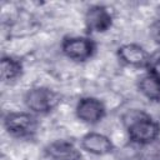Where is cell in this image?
<instances>
[{"instance_id": "obj_1", "label": "cell", "mask_w": 160, "mask_h": 160, "mask_svg": "<svg viewBox=\"0 0 160 160\" xmlns=\"http://www.w3.org/2000/svg\"><path fill=\"white\" fill-rule=\"evenodd\" d=\"M122 122L129 140L139 146L150 144L160 138V122L142 110H130L122 115Z\"/></svg>"}, {"instance_id": "obj_2", "label": "cell", "mask_w": 160, "mask_h": 160, "mask_svg": "<svg viewBox=\"0 0 160 160\" xmlns=\"http://www.w3.org/2000/svg\"><path fill=\"white\" fill-rule=\"evenodd\" d=\"M22 99L30 112L40 115L51 112L61 102V95L48 86H32L25 91Z\"/></svg>"}, {"instance_id": "obj_3", "label": "cell", "mask_w": 160, "mask_h": 160, "mask_svg": "<svg viewBox=\"0 0 160 160\" xmlns=\"http://www.w3.org/2000/svg\"><path fill=\"white\" fill-rule=\"evenodd\" d=\"M4 129L9 135L18 139H30L35 135L39 121L30 111H9L2 119Z\"/></svg>"}, {"instance_id": "obj_4", "label": "cell", "mask_w": 160, "mask_h": 160, "mask_svg": "<svg viewBox=\"0 0 160 160\" xmlns=\"http://www.w3.org/2000/svg\"><path fill=\"white\" fill-rule=\"evenodd\" d=\"M96 50L95 41L89 36H66L61 41L62 54L75 61L85 62L92 58Z\"/></svg>"}, {"instance_id": "obj_5", "label": "cell", "mask_w": 160, "mask_h": 160, "mask_svg": "<svg viewBox=\"0 0 160 160\" xmlns=\"http://www.w3.org/2000/svg\"><path fill=\"white\" fill-rule=\"evenodd\" d=\"M106 114V108L101 100L94 96H82L75 105L76 118L88 125H95L100 122Z\"/></svg>"}, {"instance_id": "obj_6", "label": "cell", "mask_w": 160, "mask_h": 160, "mask_svg": "<svg viewBox=\"0 0 160 160\" xmlns=\"http://www.w3.org/2000/svg\"><path fill=\"white\" fill-rule=\"evenodd\" d=\"M114 16L110 9L105 5L95 4L86 9L84 15L85 29L88 32H105L112 26Z\"/></svg>"}, {"instance_id": "obj_7", "label": "cell", "mask_w": 160, "mask_h": 160, "mask_svg": "<svg viewBox=\"0 0 160 160\" xmlns=\"http://www.w3.org/2000/svg\"><path fill=\"white\" fill-rule=\"evenodd\" d=\"M116 56L124 65L136 69H149L151 62L150 54L144 46L136 42H126L120 45L116 50Z\"/></svg>"}, {"instance_id": "obj_8", "label": "cell", "mask_w": 160, "mask_h": 160, "mask_svg": "<svg viewBox=\"0 0 160 160\" xmlns=\"http://www.w3.org/2000/svg\"><path fill=\"white\" fill-rule=\"evenodd\" d=\"M42 160H81V151L69 140H55L44 148Z\"/></svg>"}, {"instance_id": "obj_9", "label": "cell", "mask_w": 160, "mask_h": 160, "mask_svg": "<svg viewBox=\"0 0 160 160\" xmlns=\"http://www.w3.org/2000/svg\"><path fill=\"white\" fill-rule=\"evenodd\" d=\"M80 148L95 156L108 155L114 150V144L109 136L98 131H89L80 139Z\"/></svg>"}, {"instance_id": "obj_10", "label": "cell", "mask_w": 160, "mask_h": 160, "mask_svg": "<svg viewBox=\"0 0 160 160\" xmlns=\"http://www.w3.org/2000/svg\"><path fill=\"white\" fill-rule=\"evenodd\" d=\"M22 62L11 55H2L0 59V78L4 82L16 80L22 75Z\"/></svg>"}, {"instance_id": "obj_11", "label": "cell", "mask_w": 160, "mask_h": 160, "mask_svg": "<svg viewBox=\"0 0 160 160\" xmlns=\"http://www.w3.org/2000/svg\"><path fill=\"white\" fill-rule=\"evenodd\" d=\"M138 90L149 101L152 102L160 101V81L151 72L148 71L139 79Z\"/></svg>"}, {"instance_id": "obj_12", "label": "cell", "mask_w": 160, "mask_h": 160, "mask_svg": "<svg viewBox=\"0 0 160 160\" xmlns=\"http://www.w3.org/2000/svg\"><path fill=\"white\" fill-rule=\"evenodd\" d=\"M140 160H160V139L140 146Z\"/></svg>"}, {"instance_id": "obj_13", "label": "cell", "mask_w": 160, "mask_h": 160, "mask_svg": "<svg viewBox=\"0 0 160 160\" xmlns=\"http://www.w3.org/2000/svg\"><path fill=\"white\" fill-rule=\"evenodd\" d=\"M150 36L155 44L160 46V21L155 20L150 26Z\"/></svg>"}, {"instance_id": "obj_14", "label": "cell", "mask_w": 160, "mask_h": 160, "mask_svg": "<svg viewBox=\"0 0 160 160\" xmlns=\"http://www.w3.org/2000/svg\"><path fill=\"white\" fill-rule=\"evenodd\" d=\"M149 72H151L160 81V56L155 60H151L150 66H149Z\"/></svg>"}, {"instance_id": "obj_15", "label": "cell", "mask_w": 160, "mask_h": 160, "mask_svg": "<svg viewBox=\"0 0 160 160\" xmlns=\"http://www.w3.org/2000/svg\"><path fill=\"white\" fill-rule=\"evenodd\" d=\"M156 20L160 21V5L156 8Z\"/></svg>"}]
</instances>
